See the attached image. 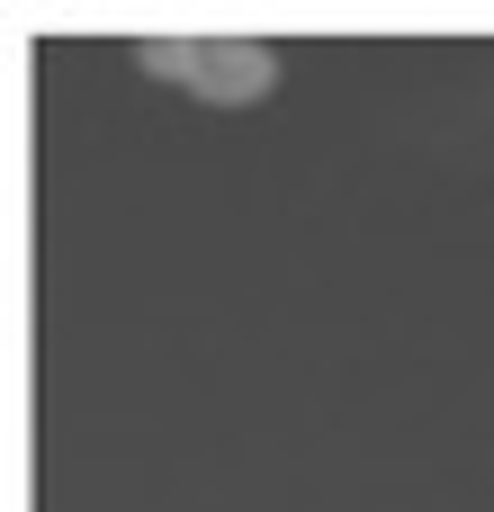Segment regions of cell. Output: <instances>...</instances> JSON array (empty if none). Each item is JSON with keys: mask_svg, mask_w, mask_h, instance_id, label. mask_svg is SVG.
I'll return each instance as SVG.
<instances>
[{"mask_svg": "<svg viewBox=\"0 0 494 512\" xmlns=\"http://www.w3.org/2000/svg\"><path fill=\"white\" fill-rule=\"evenodd\" d=\"M135 63L207 108H252L279 90V45H261V36H144Z\"/></svg>", "mask_w": 494, "mask_h": 512, "instance_id": "6da1fadb", "label": "cell"}]
</instances>
